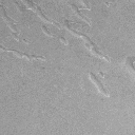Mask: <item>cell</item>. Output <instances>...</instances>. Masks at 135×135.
<instances>
[{
  "label": "cell",
  "mask_w": 135,
  "mask_h": 135,
  "mask_svg": "<svg viewBox=\"0 0 135 135\" xmlns=\"http://www.w3.org/2000/svg\"><path fill=\"white\" fill-rule=\"evenodd\" d=\"M64 27H65L69 32H71L72 34H74L75 36L82 38V39L84 40V45L89 49V51H90L93 55H95L96 57H99V58H101V59H104V60H105V61H108V62H110V61H111V60H110V58H109L108 56H105L104 54H102V53H101V51L98 49V46L95 44V42H94L90 37H88L85 34H83V33H80V32L76 31V30H75V28H73V27H72L68 22H65Z\"/></svg>",
  "instance_id": "1"
},
{
  "label": "cell",
  "mask_w": 135,
  "mask_h": 135,
  "mask_svg": "<svg viewBox=\"0 0 135 135\" xmlns=\"http://www.w3.org/2000/svg\"><path fill=\"white\" fill-rule=\"evenodd\" d=\"M23 4H25V5H27V7L28 8H31L32 11H34L42 20H44L45 22H47V23H51V24H54L55 26H57V27H60V24H58L57 22H55V21H53L52 19H50V18H47L46 17V15L41 11V8L36 4V3H34V2H31V1H23Z\"/></svg>",
  "instance_id": "2"
},
{
  "label": "cell",
  "mask_w": 135,
  "mask_h": 135,
  "mask_svg": "<svg viewBox=\"0 0 135 135\" xmlns=\"http://www.w3.org/2000/svg\"><path fill=\"white\" fill-rule=\"evenodd\" d=\"M1 50L2 51H6V52H12L13 54H15L17 57L19 58H23V59H26L28 61H33V60H46L45 57L43 56H39V55H30V54H26V53H22L18 50H14V49H6L4 47L3 45L1 46Z\"/></svg>",
  "instance_id": "3"
},
{
  "label": "cell",
  "mask_w": 135,
  "mask_h": 135,
  "mask_svg": "<svg viewBox=\"0 0 135 135\" xmlns=\"http://www.w3.org/2000/svg\"><path fill=\"white\" fill-rule=\"evenodd\" d=\"M0 8H1L0 13H1V16H2V19L4 20V22H5V23L7 24V26L11 28V31L13 32V34H18L17 23H16L14 20H12V19L9 18V16L7 15V13H6V8L4 7L3 2H1V4H0Z\"/></svg>",
  "instance_id": "4"
},
{
  "label": "cell",
  "mask_w": 135,
  "mask_h": 135,
  "mask_svg": "<svg viewBox=\"0 0 135 135\" xmlns=\"http://www.w3.org/2000/svg\"><path fill=\"white\" fill-rule=\"evenodd\" d=\"M89 77H90V79L93 81V83L96 85V88L98 89V91L102 94V95H104V96H110V94H109V91L107 90V88L101 83V81L98 79V77L95 75V74H93L92 72H90L89 73Z\"/></svg>",
  "instance_id": "5"
},
{
  "label": "cell",
  "mask_w": 135,
  "mask_h": 135,
  "mask_svg": "<svg viewBox=\"0 0 135 135\" xmlns=\"http://www.w3.org/2000/svg\"><path fill=\"white\" fill-rule=\"evenodd\" d=\"M124 66L131 76L135 79V56H128L124 60Z\"/></svg>",
  "instance_id": "6"
},
{
  "label": "cell",
  "mask_w": 135,
  "mask_h": 135,
  "mask_svg": "<svg viewBox=\"0 0 135 135\" xmlns=\"http://www.w3.org/2000/svg\"><path fill=\"white\" fill-rule=\"evenodd\" d=\"M68 4L70 5V7L72 8V11L74 12V14H75L77 17H79L81 20L85 21V22H86V23H88V24L91 26V21H90V20H89V19H88L85 16H83V15L80 13V11H79V7H78V6H77L75 3H73V2H68Z\"/></svg>",
  "instance_id": "7"
},
{
  "label": "cell",
  "mask_w": 135,
  "mask_h": 135,
  "mask_svg": "<svg viewBox=\"0 0 135 135\" xmlns=\"http://www.w3.org/2000/svg\"><path fill=\"white\" fill-rule=\"evenodd\" d=\"M41 30H42V31H43V32H44V33H45L47 36H51V37H56V38H58V36H56L55 34L51 33V32L47 30V27H46L45 25H42V26H41Z\"/></svg>",
  "instance_id": "8"
},
{
  "label": "cell",
  "mask_w": 135,
  "mask_h": 135,
  "mask_svg": "<svg viewBox=\"0 0 135 135\" xmlns=\"http://www.w3.org/2000/svg\"><path fill=\"white\" fill-rule=\"evenodd\" d=\"M81 4H82V6L83 7H85V9H91V7H90V5H89V3L88 2H83V1H81Z\"/></svg>",
  "instance_id": "9"
},
{
  "label": "cell",
  "mask_w": 135,
  "mask_h": 135,
  "mask_svg": "<svg viewBox=\"0 0 135 135\" xmlns=\"http://www.w3.org/2000/svg\"><path fill=\"white\" fill-rule=\"evenodd\" d=\"M58 39H59V40H60V41H61V42H62L63 44L68 45V41H66V40H65V39H64L63 37H61V36H58Z\"/></svg>",
  "instance_id": "10"
}]
</instances>
